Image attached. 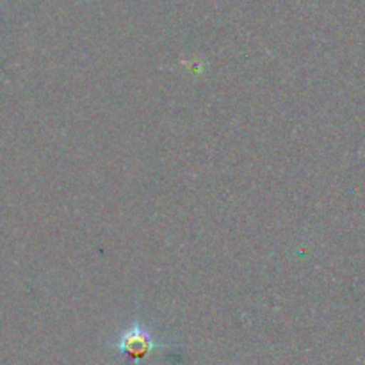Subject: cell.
<instances>
[{
    "label": "cell",
    "mask_w": 365,
    "mask_h": 365,
    "mask_svg": "<svg viewBox=\"0 0 365 365\" xmlns=\"http://www.w3.org/2000/svg\"><path fill=\"white\" fill-rule=\"evenodd\" d=\"M153 346L155 344L152 342L150 335L138 327V328H134V330L127 331V334L120 339V342L116 344V348L120 349L123 355L130 356L134 362H139L143 356H146L150 351H152Z\"/></svg>",
    "instance_id": "obj_1"
}]
</instances>
